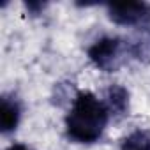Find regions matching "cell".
I'll return each instance as SVG.
<instances>
[{
	"mask_svg": "<svg viewBox=\"0 0 150 150\" xmlns=\"http://www.w3.org/2000/svg\"><path fill=\"white\" fill-rule=\"evenodd\" d=\"M108 117V108L92 92H80L65 118L67 134L78 143H94L101 138Z\"/></svg>",
	"mask_w": 150,
	"mask_h": 150,
	"instance_id": "obj_1",
	"label": "cell"
},
{
	"mask_svg": "<svg viewBox=\"0 0 150 150\" xmlns=\"http://www.w3.org/2000/svg\"><path fill=\"white\" fill-rule=\"evenodd\" d=\"M118 51H120V42L118 39L113 37H104L101 41H97L94 46H90L88 50V57L90 60L104 69V71H113L117 67V58H118Z\"/></svg>",
	"mask_w": 150,
	"mask_h": 150,
	"instance_id": "obj_2",
	"label": "cell"
},
{
	"mask_svg": "<svg viewBox=\"0 0 150 150\" xmlns=\"http://www.w3.org/2000/svg\"><path fill=\"white\" fill-rule=\"evenodd\" d=\"M145 14V4L141 2H125L110 6V18L117 25H134Z\"/></svg>",
	"mask_w": 150,
	"mask_h": 150,
	"instance_id": "obj_3",
	"label": "cell"
},
{
	"mask_svg": "<svg viewBox=\"0 0 150 150\" xmlns=\"http://www.w3.org/2000/svg\"><path fill=\"white\" fill-rule=\"evenodd\" d=\"M20 122V106L14 99L4 97L2 104H0V129L4 132H9L16 129Z\"/></svg>",
	"mask_w": 150,
	"mask_h": 150,
	"instance_id": "obj_4",
	"label": "cell"
},
{
	"mask_svg": "<svg viewBox=\"0 0 150 150\" xmlns=\"http://www.w3.org/2000/svg\"><path fill=\"white\" fill-rule=\"evenodd\" d=\"M122 150H150V136L145 131H134L122 141Z\"/></svg>",
	"mask_w": 150,
	"mask_h": 150,
	"instance_id": "obj_5",
	"label": "cell"
},
{
	"mask_svg": "<svg viewBox=\"0 0 150 150\" xmlns=\"http://www.w3.org/2000/svg\"><path fill=\"white\" fill-rule=\"evenodd\" d=\"M108 97H110L111 110L120 111V113L125 111L127 103H129V94L125 92V88H122V87H111L110 92H108Z\"/></svg>",
	"mask_w": 150,
	"mask_h": 150,
	"instance_id": "obj_6",
	"label": "cell"
},
{
	"mask_svg": "<svg viewBox=\"0 0 150 150\" xmlns=\"http://www.w3.org/2000/svg\"><path fill=\"white\" fill-rule=\"evenodd\" d=\"M7 150H28L25 145H13V146H9Z\"/></svg>",
	"mask_w": 150,
	"mask_h": 150,
	"instance_id": "obj_7",
	"label": "cell"
}]
</instances>
